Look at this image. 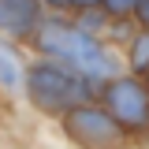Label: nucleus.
I'll use <instances>...</instances> for the list:
<instances>
[{
	"label": "nucleus",
	"instance_id": "nucleus-1",
	"mask_svg": "<svg viewBox=\"0 0 149 149\" xmlns=\"http://www.w3.org/2000/svg\"><path fill=\"white\" fill-rule=\"evenodd\" d=\"M34 45L45 56H56L60 63L74 67L78 74H86V78H93V82H104V78H112V74H119L116 56H112L90 30H82L78 22H63V19L37 22Z\"/></svg>",
	"mask_w": 149,
	"mask_h": 149
},
{
	"label": "nucleus",
	"instance_id": "nucleus-2",
	"mask_svg": "<svg viewBox=\"0 0 149 149\" xmlns=\"http://www.w3.org/2000/svg\"><path fill=\"white\" fill-rule=\"evenodd\" d=\"M22 90L30 97V104L37 112H45V116H63L67 108L74 104H86L93 101V78L86 74H78L74 67L67 63H34L30 71H26V82H22Z\"/></svg>",
	"mask_w": 149,
	"mask_h": 149
},
{
	"label": "nucleus",
	"instance_id": "nucleus-3",
	"mask_svg": "<svg viewBox=\"0 0 149 149\" xmlns=\"http://www.w3.org/2000/svg\"><path fill=\"white\" fill-rule=\"evenodd\" d=\"M101 104L116 116L123 130H146L149 127V86L138 78H119L112 74L101 86Z\"/></svg>",
	"mask_w": 149,
	"mask_h": 149
},
{
	"label": "nucleus",
	"instance_id": "nucleus-4",
	"mask_svg": "<svg viewBox=\"0 0 149 149\" xmlns=\"http://www.w3.org/2000/svg\"><path fill=\"white\" fill-rule=\"evenodd\" d=\"M63 134L71 138L74 146H119L127 138V130L116 123V116L104 104L97 108L90 101L63 112Z\"/></svg>",
	"mask_w": 149,
	"mask_h": 149
},
{
	"label": "nucleus",
	"instance_id": "nucleus-5",
	"mask_svg": "<svg viewBox=\"0 0 149 149\" xmlns=\"http://www.w3.org/2000/svg\"><path fill=\"white\" fill-rule=\"evenodd\" d=\"M41 22V0H0V34L30 37Z\"/></svg>",
	"mask_w": 149,
	"mask_h": 149
},
{
	"label": "nucleus",
	"instance_id": "nucleus-6",
	"mask_svg": "<svg viewBox=\"0 0 149 149\" xmlns=\"http://www.w3.org/2000/svg\"><path fill=\"white\" fill-rule=\"evenodd\" d=\"M26 82V71H22V60H19L15 45L0 37V86L4 90H22Z\"/></svg>",
	"mask_w": 149,
	"mask_h": 149
},
{
	"label": "nucleus",
	"instance_id": "nucleus-7",
	"mask_svg": "<svg viewBox=\"0 0 149 149\" xmlns=\"http://www.w3.org/2000/svg\"><path fill=\"white\" fill-rule=\"evenodd\" d=\"M127 63H130V71H134V74H146V71H149V30H146V26H142V34L130 37V45H127Z\"/></svg>",
	"mask_w": 149,
	"mask_h": 149
},
{
	"label": "nucleus",
	"instance_id": "nucleus-8",
	"mask_svg": "<svg viewBox=\"0 0 149 149\" xmlns=\"http://www.w3.org/2000/svg\"><path fill=\"white\" fill-rule=\"evenodd\" d=\"M112 19H123V15H134V8H138V0H104L101 4Z\"/></svg>",
	"mask_w": 149,
	"mask_h": 149
},
{
	"label": "nucleus",
	"instance_id": "nucleus-9",
	"mask_svg": "<svg viewBox=\"0 0 149 149\" xmlns=\"http://www.w3.org/2000/svg\"><path fill=\"white\" fill-rule=\"evenodd\" d=\"M134 19H138V26H146V30H149V0H138V8H134Z\"/></svg>",
	"mask_w": 149,
	"mask_h": 149
},
{
	"label": "nucleus",
	"instance_id": "nucleus-10",
	"mask_svg": "<svg viewBox=\"0 0 149 149\" xmlns=\"http://www.w3.org/2000/svg\"><path fill=\"white\" fill-rule=\"evenodd\" d=\"M104 0H71V8L74 11H82V8H101Z\"/></svg>",
	"mask_w": 149,
	"mask_h": 149
},
{
	"label": "nucleus",
	"instance_id": "nucleus-11",
	"mask_svg": "<svg viewBox=\"0 0 149 149\" xmlns=\"http://www.w3.org/2000/svg\"><path fill=\"white\" fill-rule=\"evenodd\" d=\"M41 4H49V8H56V11H67V8H71V0H41Z\"/></svg>",
	"mask_w": 149,
	"mask_h": 149
},
{
	"label": "nucleus",
	"instance_id": "nucleus-12",
	"mask_svg": "<svg viewBox=\"0 0 149 149\" xmlns=\"http://www.w3.org/2000/svg\"><path fill=\"white\" fill-rule=\"evenodd\" d=\"M146 86H149V71H146Z\"/></svg>",
	"mask_w": 149,
	"mask_h": 149
}]
</instances>
